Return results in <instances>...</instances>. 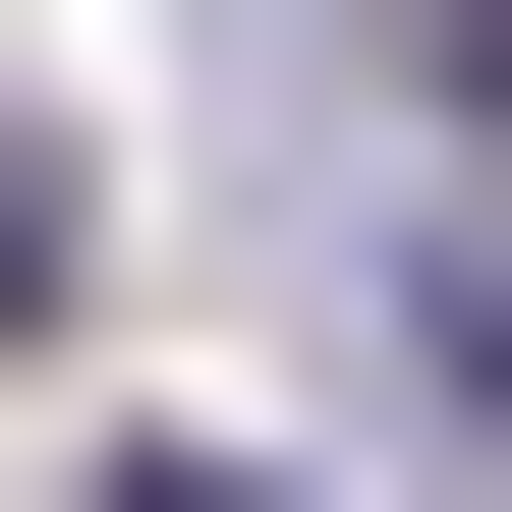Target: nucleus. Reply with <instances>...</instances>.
Listing matches in <instances>:
<instances>
[{"label":"nucleus","instance_id":"f257e3e1","mask_svg":"<svg viewBox=\"0 0 512 512\" xmlns=\"http://www.w3.org/2000/svg\"><path fill=\"white\" fill-rule=\"evenodd\" d=\"M57 512H285V456H57Z\"/></svg>","mask_w":512,"mask_h":512}]
</instances>
